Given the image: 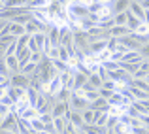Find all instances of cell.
<instances>
[{"label":"cell","instance_id":"cell-6","mask_svg":"<svg viewBox=\"0 0 149 134\" xmlns=\"http://www.w3.org/2000/svg\"><path fill=\"white\" fill-rule=\"evenodd\" d=\"M0 61H4L8 64V68L11 70V74H17L21 70V64H19L17 55H10V57H0Z\"/></svg>","mask_w":149,"mask_h":134},{"label":"cell","instance_id":"cell-27","mask_svg":"<svg viewBox=\"0 0 149 134\" xmlns=\"http://www.w3.org/2000/svg\"><path fill=\"white\" fill-rule=\"evenodd\" d=\"M130 34L140 45H147L149 44V34H138V32H130Z\"/></svg>","mask_w":149,"mask_h":134},{"label":"cell","instance_id":"cell-32","mask_svg":"<svg viewBox=\"0 0 149 134\" xmlns=\"http://www.w3.org/2000/svg\"><path fill=\"white\" fill-rule=\"evenodd\" d=\"M30 123H32V128H34L36 132H38V131H45V123H44V121L40 119V117H36V119H32Z\"/></svg>","mask_w":149,"mask_h":134},{"label":"cell","instance_id":"cell-34","mask_svg":"<svg viewBox=\"0 0 149 134\" xmlns=\"http://www.w3.org/2000/svg\"><path fill=\"white\" fill-rule=\"evenodd\" d=\"M109 115H111V113H109V112H104V113H102V115H100V119L96 121L95 125H98V127H106V123H108Z\"/></svg>","mask_w":149,"mask_h":134},{"label":"cell","instance_id":"cell-10","mask_svg":"<svg viewBox=\"0 0 149 134\" xmlns=\"http://www.w3.org/2000/svg\"><path fill=\"white\" fill-rule=\"evenodd\" d=\"M130 11L136 15L138 19H142V21H146V10H143V6L140 2H136V0H132L130 2Z\"/></svg>","mask_w":149,"mask_h":134},{"label":"cell","instance_id":"cell-14","mask_svg":"<svg viewBox=\"0 0 149 134\" xmlns=\"http://www.w3.org/2000/svg\"><path fill=\"white\" fill-rule=\"evenodd\" d=\"M123 61L125 62H142V61H146V59L140 55V51H128V53H125V57H123Z\"/></svg>","mask_w":149,"mask_h":134},{"label":"cell","instance_id":"cell-33","mask_svg":"<svg viewBox=\"0 0 149 134\" xmlns=\"http://www.w3.org/2000/svg\"><path fill=\"white\" fill-rule=\"evenodd\" d=\"M25 27H26V34H30V36H34L36 32H40V30H38V27H36V23H34V19L30 23H26Z\"/></svg>","mask_w":149,"mask_h":134},{"label":"cell","instance_id":"cell-42","mask_svg":"<svg viewBox=\"0 0 149 134\" xmlns=\"http://www.w3.org/2000/svg\"><path fill=\"white\" fill-rule=\"evenodd\" d=\"M140 55H142V57L146 59V61L149 59V44H147V45H142V47H140Z\"/></svg>","mask_w":149,"mask_h":134},{"label":"cell","instance_id":"cell-17","mask_svg":"<svg viewBox=\"0 0 149 134\" xmlns=\"http://www.w3.org/2000/svg\"><path fill=\"white\" fill-rule=\"evenodd\" d=\"M121 68H123L125 72H128L130 76H134V74L140 70V64L138 62H125V61H121Z\"/></svg>","mask_w":149,"mask_h":134},{"label":"cell","instance_id":"cell-41","mask_svg":"<svg viewBox=\"0 0 149 134\" xmlns=\"http://www.w3.org/2000/svg\"><path fill=\"white\" fill-rule=\"evenodd\" d=\"M136 32H138V34H149V25H147V23H142Z\"/></svg>","mask_w":149,"mask_h":134},{"label":"cell","instance_id":"cell-29","mask_svg":"<svg viewBox=\"0 0 149 134\" xmlns=\"http://www.w3.org/2000/svg\"><path fill=\"white\" fill-rule=\"evenodd\" d=\"M89 83H93V87H95V89H102V85H104V80H102L98 74H93V76L89 77Z\"/></svg>","mask_w":149,"mask_h":134},{"label":"cell","instance_id":"cell-9","mask_svg":"<svg viewBox=\"0 0 149 134\" xmlns=\"http://www.w3.org/2000/svg\"><path fill=\"white\" fill-rule=\"evenodd\" d=\"M68 102H61V100H57V104L53 106V110H51V115L53 117H64V113H66V110H68Z\"/></svg>","mask_w":149,"mask_h":134},{"label":"cell","instance_id":"cell-15","mask_svg":"<svg viewBox=\"0 0 149 134\" xmlns=\"http://www.w3.org/2000/svg\"><path fill=\"white\" fill-rule=\"evenodd\" d=\"M36 70H38V64L30 61V62H26V64H23L19 72H21V74H25V76H34V74H36Z\"/></svg>","mask_w":149,"mask_h":134},{"label":"cell","instance_id":"cell-28","mask_svg":"<svg viewBox=\"0 0 149 134\" xmlns=\"http://www.w3.org/2000/svg\"><path fill=\"white\" fill-rule=\"evenodd\" d=\"M66 117H55V121H53V125H55V128H57V132H62L66 128Z\"/></svg>","mask_w":149,"mask_h":134},{"label":"cell","instance_id":"cell-25","mask_svg":"<svg viewBox=\"0 0 149 134\" xmlns=\"http://www.w3.org/2000/svg\"><path fill=\"white\" fill-rule=\"evenodd\" d=\"M58 59L70 64V61H72V55H70L68 47H64V45H61V47H58Z\"/></svg>","mask_w":149,"mask_h":134},{"label":"cell","instance_id":"cell-44","mask_svg":"<svg viewBox=\"0 0 149 134\" xmlns=\"http://www.w3.org/2000/svg\"><path fill=\"white\" fill-rule=\"evenodd\" d=\"M55 134H61V132H55Z\"/></svg>","mask_w":149,"mask_h":134},{"label":"cell","instance_id":"cell-40","mask_svg":"<svg viewBox=\"0 0 149 134\" xmlns=\"http://www.w3.org/2000/svg\"><path fill=\"white\" fill-rule=\"evenodd\" d=\"M47 57L51 59V61L58 59V47H51V49H49V53H47Z\"/></svg>","mask_w":149,"mask_h":134},{"label":"cell","instance_id":"cell-45","mask_svg":"<svg viewBox=\"0 0 149 134\" xmlns=\"http://www.w3.org/2000/svg\"><path fill=\"white\" fill-rule=\"evenodd\" d=\"M147 61H149V59H147Z\"/></svg>","mask_w":149,"mask_h":134},{"label":"cell","instance_id":"cell-43","mask_svg":"<svg viewBox=\"0 0 149 134\" xmlns=\"http://www.w3.org/2000/svg\"><path fill=\"white\" fill-rule=\"evenodd\" d=\"M143 6V10H149V0H142V2H140Z\"/></svg>","mask_w":149,"mask_h":134},{"label":"cell","instance_id":"cell-20","mask_svg":"<svg viewBox=\"0 0 149 134\" xmlns=\"http://www.w3.org/2000/svg\"><path fill=\"white\" fill-rule=\"evenodd\" d=\"M55 96H57V100H61V102H70V96H72V91H70V89H66V87H62V89L58 91L57 94H55Z\"/></svg>","mask_w":149,"mask_h":134},{"label":"cell","instance_id":"cell-38","mask_svg":"<svg viewBox=\"0 0 149 134\" xmlns=\"http://www.w3.org/2000/svg\"><path fill=\"white\" fill-rule=\"evenodd\" d=\"M29 49L32 51V53H36V51H42L40 47H38V44H36V40H34V36H30V40H29Z\"/></svg>","mask_w":149,"mask_h":134},{"label":"cell","instance_id":"cell-8","mask_svg":"<svg viewBox=\"0 0 149 134\" xmlns=\"http://www.w3.org/2000/svg\"><path fill=\"white\" fill-rule=\"evenodd\" d=\"M87 81H89V77L85 76V74L77 72V70L74 72V91H76V93H77V91H81V89H83Z\"/></svg>","mask_w":149,"mask_h":134},{"label":"cell","instance_id":"cell-7","mask_svg":"<svg viewBox=\"0 0 149 134\" xmlns=\"http://www.w3.org/2000/svg\"><path fill=\"white\" fill-rule=\"evenodd\" d=\"M62 87H64V83H62V77H61V74H57V76H55L53 80L47 83V93H49V94H57Z\"/></svg>","mask_w":149,"mask_h":134},{"label":"cell","instance_id":"cell-26","mask_svg":"<svg viewBox=\"0 0 149 134\" xmlns=\"http://www.w3.org/2000/svg\"><path fill=\"white\" fill-rule=\"evenodd\" d=\"M98 27H100V29H104V30H111L113 27H115V19H113V17L102 19V21L98 23Z\"/></svg>","mask_w":149,"mask_h":134},{"label":"cell","instance_id":"cell-31","mask_svg":"<svg viewBox=\"0 0 149 134\" xmlns=\"http://www.w3.org/2000/svg\"><path fill=\"white\" fill-rule=\"evenodd\" d=\"M113 19H115V25L127 27V11H125V13H115V15H113Z\"/></svg>","mask_w":149,"mask_h":134},{"label":"cell","instance_id":"cell-39","mask_svg":"<svg viewBox=\"0 0 149 134\" xmlns=\"http://www.w3.org/2000/svg\"><path fill=\"white\" fill-rule=\"evenodd\" d=\"M40 119L44 121L45 125H47V123H53V121H55V117L51 115V113H42V115H40Z\"/></svg>","mask_w":149,"mask_h":134},{"label":"cell","instance_id":"cell-1","mask_svg":"<svg viewBox=\"0 0 149 134\" xmlns=\"http://www.w3.org/2000/svg\"><path fill=\"white\" fill-rule=\"evenodd\" d=\"M89 32L87 30H74V45L77 47V49H81V51H85V53H91L89 51V45H91V42H89Z\"/></svg>","mask_w":149,"mask_h":134},{"label":"cell","instance_id":"cell-23","mask_svg":"<svg viewBox=\"0 0 149 134\" xmlns=\"http://www.w3.org/2000/svg\"><path fill=\"white\" fill-rule=\"evenodd\" d=\"M19 117H25V119L32 121V119H36V117H40V113H38V110H36V108H32V106H30V108H29V110H25V112H23Z\"/></svg>","mask_w":149,"mask_h":134},{"label":"cell","instance_id":"cell-13","mask_svg":"<svg viewBox=\"0 0 149 134\" xmlns=\"http://www.w3.org/2000/svg\"><path fill=\"white\" fill-rule=\"evenodd\" d=\"M30 57H32V51L29 49V47H23V49L17 51V59H19V64H26V62H30Z\"/></svg>","mask_w":149,"mask_h":134},{"label":"cell","instance_id":"cell-4","mask_svg":"<svg viewBox=\"0 0 149 134\" xmlns=\"http://www.w3.org/2000/svg\"><path fill=\"white\" fill-rule=\"evenodd\" d=\"M89 110H102V112H111V104H109L106 98H96L95 102H89Z\"/></svg>","mask_w":149,"mask_h":134},{"label":"cell","instance_id":"cell-3","mask_svg":"<svg viewBox=\"0 0 149 134\" xmlns=\"http://www.w3.org/2000/svg\"><path fill=\"white\" fill-rule=\"evenodd\" d=\"M11 87H21V89H29L30 87V76H25V74L17 72L11 74Z\"/></svg>","mask_w":149,"mask_h":134},{"label":"cell","instance_id":"cell-5","mask_svg":"<svg viewBox=\"0 0 149 134\" xmlns=\"http://www.w3.org/2000/svg\"><path fill=\"white\" fill-rule=\"evenodd\" d=\"M142 23H146V21L138 19V17H136V15L130 11V10L127 11V29L130 30V32H136V30H138V27L142 25Z\"/></svg>","mask_w":149,"mask_h":134},{"label":"cell","instance_id":"cell-2","mask_svg":"<svg viewBox=\"0 0 149 134\" xmlns=\"http://www.w3.org/2000/svg\"><path fill=\"white\" fill-rule=\"evenodd\" d=\"M68 104H70V108H72L74 112H85V110L89 108V100L81 93H76V91H72V96H70Z\"/></svg>","mask_w":149,"mask_h":134},{"label":"cell","instance_id":"cell-12","mask_svg":"<svg viewBox=\"0 0 149 134\" xmlns=\"http://www.w3.org/2000/svg\"><path fill=\"white\" fill-rule=\"evenodd\" d=\"M109 38H121V36H127V34H130V30L127 29V27H121V25H115L111 30H108Z\"/></svg>","mask_w":149,"mask_h":134},{"label":"cell","instance_id":"cell-24","mask_svg":"<svg viewBox=\"0 0 149 134\" xmlns=\"http://www.w3.org/2000/svg\"><path fill=\"white\" fill-rule=\"evenodd\" d=\"M81 94H83L85 98H87L89 102H95L96 98H100V91L98 89H93V91H79Z\"/></svg>","mask_w":149,"mask_h":134},{"label":"cell","instance_id":"cell-37","mask_svg":"<svg viewBox=\"0 0 149 134\" xmlns=\"http://www.w3.org/2000/svg\"><path fill=\"white\" fill-rule=\"evenodd\" d=\"M98 91H100V96H102V98H106V100H109V98L113 96V93H115V91H109V89H104V87L98 89Z\"/></svg>","mask_w":149,"mask_h":134},{"label":"cell","instance_id":"cell-22","mask_svg":"<svg viewBox=\"0 0 149 134\" xmlns=\"http://www.w3.org/2000/svg\"><path fill=\"white\" fill-rule=\"evenodd\" d=\"M109 113H111V112H109ZM117 125H119V113H111L109 119H108V123H106V128L113 132V128H115Z\"/></svg>","mask_w":149,"mask_h":134},{"label":"cell","instance_id":"cell-30","mask_svg":"<svg viewBox=\"0 0 149 134\" xmlns=\"http://www.w3.org/2000/svg\"><path fill=\"white\" fill-rule=\"evenodd\" d=\"M81 115H83V121H85V123H89V125H91V123H95V110H85V112H81Z\"/></svg>","mask_w":149,"mask_h":134},{"label":"cell","instance_id":"cell-16","mask_svg":"<svg viewBox=\"0 0 149 134\" xmlns=\"http://www.w3.org/2000/svg\"><path fill=\"white\" fill-rule=\"evenodd\" d=\"M40 94H42V93H38V91H36V89H32V87L26 89V98H29V102H30V106H32V108H36Z\"/></svg>","mask_w":149,"mask_h":134},{"label":"cell","instance_id":"cell-35","mask_svg":"<svg viewBox=\"0 0 149 134\" xmlns=\"http://www.w3.org/2000/svg\"><path fill=\"white\" fill-rule=\"evenodd\" d=\"M117 45H119V40H117V38H109L108 40V49L111 51V53L117 51Z\"/></svg>","mask_w":149,"mask_h":134},{"label":"cell","instance_id":"cell-18","mask_svg":"<svg viewBox=\"0 0 149 134\" xmlns=\"http://www.w3.org/2000/svg\"><path fill=\"white\" fill-rule=\"evenodd\" d=\"M11 34L15 38H21L26 34V27L25 25H19V23H11Z\"/></svg>","mask_w":149,"mask_h":134},{"label":"cell","instance_id":"cell-36","mask_svg":"<svg viewBox=\"0 0 149 134\" xmlns=\"http://www.w3.org/2000/svg\"><path fill=\"white\" fill-rule=\"evenodd\" d=\"M132 77H134V80H147V77H149V72H147V70H142V68H140Z\"/></svg>","mask_w":149,"mask_h":134},{"label":"cell","instance_id":"cell-21","mask_svg":"<svg viewBox=\"0 0 149 134\" xmlns=\"http://www.w3.org/2000/svg\"><path fill=\"white\" fill-rule=\"evenodd\" d=\"M29 0H8L6 4H2V10H8V8H21V6H26Z\"/></svg>","mask_w":149,"mask_h":134},{"label":"cell","instance_id":"cell-19","mask_svg":"<svg viewBox=\"0 0 149 134\" xmlns=\"http://www.w3.org/2000/svg\"><path fill=\"white\" fill-rule=\"evenodd\" d=\"M53 66L57 68V72H58V74H64V72H68V70L72 68V66H70L68 62L61 61V59H55V61H53Z\"/></svg>","mask_w":149,"mask_h":134},{"label":"cell","instance_id":"cell-11","mask_svg":"<svg viewBox=\"0 0 149 134\" xmlns=\"http://www.w3.org/2000/svg\"><path fill=\"white\" fill-rule=\"evenodd\" d=\"M104 49H108V40H98V42H93V44L89 45V51H91L93 55H98Z\"/></svg>","mask_w":149,"mask_h":134}]
</instances>
